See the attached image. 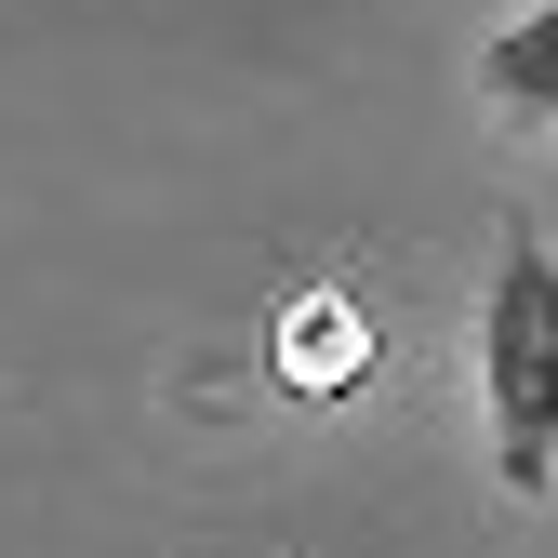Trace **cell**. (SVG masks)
<instances>
[{"mask_svg":"<svg viewBox=\"0 0 558 558\" xmlns=\"http://www.w3.org/2000/svg\"><path fill=\"white\" fill-rule=\"evenodd\" d=\"M478 426H493L506 493L558 478V253L532 227H506L493 279H478Z\"/></svg>","mask_w":558,"mask_h":558,"instance_id":"obj_1","label":"cell"},{"mask_svg":"<svg viewBox=\"0 0 558 558\" xmlns=\"http://www.w3.org/2000/svg\"><path fill=\"white\" fill-rule=\"evenodd\" d=\"M478 94H493L506 120H558V0H532L519 27L478 40Z\"/></svg>","mask_w":558,"mask_h":558,"instance_id":"obj_3","label":"cell"},{"mask_svg":"<svg viewBox=\"0 0 558 558\" xmlns=\"http://www.w3.org/2000/svg\"><path fill=\"white\" fill-rule=\"evenodd\" d=\"M266 360H279V386H293V399H345V386L373 373V319L345 306V293H306L293 319H279Z\"/></svg>","mask_w":558,"mask_h":558,"instance_id":"obj_2","label":"cell"}]
</instances>
